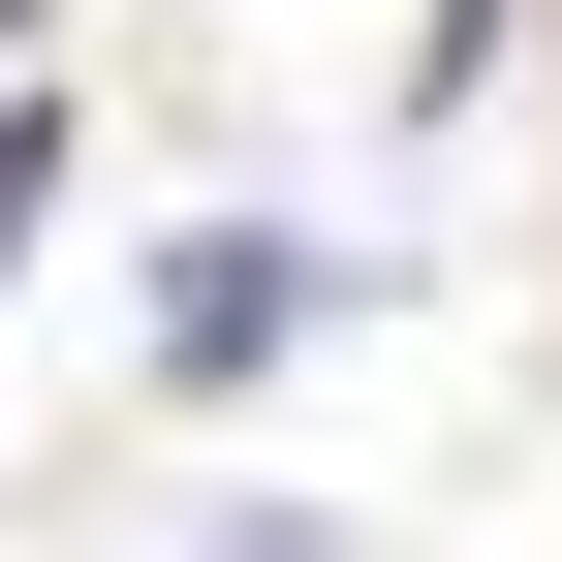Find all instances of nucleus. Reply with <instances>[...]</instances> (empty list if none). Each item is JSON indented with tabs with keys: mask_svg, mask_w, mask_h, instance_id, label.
Listing matches in <instances>:
<instances>
[{
	"mask_svg": "<svg viewBox=\"0 0 562 562\" xmlns=\"http://www.w3.org/2000/svg\"><path fill=\"white\" fill-rule=\"evenodd\" d=\"M281 313H313V250H188V281H157V344H188V375H250Z\"/></svg>",
	"mask_w": 562,
	"mask_h": 562,
	"instance_id": "1",
	"label": "nucleus"
},
{
	"mask_svg": "<svg viewBox=\"0 0 562 562\" xmlns=\"http://www.w3.org/2000/svg\"><path fill=\"white\" fill-rule=\"evenodd\" d=\"M0 250H32V94H0Z\"/></svg>",
	"mask_w": 562,
	"mask_h": 562,
	"instance_id": "2",
	"label": "nucleus"
}]
</instances>
